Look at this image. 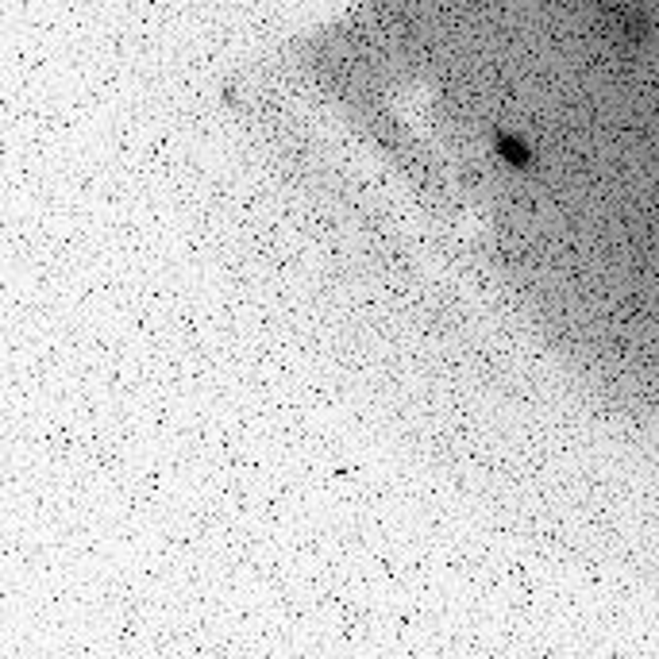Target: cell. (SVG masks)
<instances>
[{"label": "cell", "instance_id": "6da1fadb", "mask_svg": "<svg viewBox=\"0 0 659 659\" xmlns=\"http://www.w3.org/2000/svg\"><path fill=\"white\" fill-rule=\"evenodd\" d=\"M498 154H501L505 162H513V166H525V162H528V150L521 147L517 139H501V143H498Z\"/></svg>", "mask_w": 659, "mask_h": 659}]
</instances>
